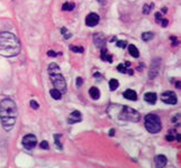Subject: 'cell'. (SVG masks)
Returning <instances> with one entry per match:
<instances>
[{
  "mask_svg": "<svg viewBox=\"0 0 181 168\" xmlns=\"http://www.w3.org/2000/svg\"><path fill=\"white\" fill-rule=\"evenodd\" d=\"M17 117H18L17 107L13 100L3 99L0 102V119L5 130L8 131L14 128Z\"/></svg>",
  "mask_w": 181,
  "mask_h": 168,
  "instance_id": "cell-1",
  "label": "cell"
},
{
  "mask_svg": "<svg viewBox=\"0 0 181 168\" xmlns=\"http://www.w3.org/2000/svg\"><path fill=\"white\" fill-rule=\"evenodd\" d=\"M20 52V43L14 34L8 32L0 34V54L5 57H14Z\"/></svg>",
  "mask_w": 181,
  "mask_h": 168,
  "instance_id": "cell-2",
  "label": "cell"
},
{
  "mask_svg": "<svg viewBox=\"0 0 181 168\" xmlns=\"http://www.w3.org/2000/svg\"><path fill=\"white\" fill-rule=\"evenodd\" d=\"M49 74L50 79L52 81V84L54 85L55 89L61 92V93H65L67 92V82H65V79L63 78L62 72L60 67L57 66V64L55 63H52L49 66Z\"/></svg>",
  "mask_w": 181,
  "mask_h": 168,
  "instance_id": "cell-3",
  "label": "cell"
},
{
  "mask_svg": "<svg viewBox=\"0 0 181 168\" xmlns=\"http://www.w3.org/2000/svg\"><path fill=\"white\" fill-rule=\"evenodd\" d=\"M144 123H145L146 130L149 131L150 134H157L161 131L162 125H161V120L157 115L153 113H149L144 119Z\"/></svg>",
  "mask_w": 181,
  "mask_h": 168,
  "instance_id": "cell-4",
  "label": "cell"
},
{
  "mask_svg": "<svg viewBox=\"0 0 181 168\" xmlns=\"http://www.w3.org/2000/svg\"><path fill=\"white\" fill-rule=\"evenodd\" d=\"M120 113H119V117L120 119L125 121H130V122H138L141 119V115L138 113L136 110H134L133 108L130 107H120Z\"/></svg>",
  "mask_w": 181,
  "mask_h": 168,
  "instance_id": "cell-5",
  "label": "cell"
},
{
  "mask_svg": "<svg viewBox=\"0 0 181 168\" xmlns=\"http://www.w3.org/2000/svg\"><path fill=\"white\" fill-rule=\"evenodd\" d=\"M22 144L26 149H33V148H35V146L37 145V138H36V136H34V135L32 134L26 135V136L23 138Z\"/></svg>",
  "mask_w": 181,
  "mask_h": 168,
  "instance_id": "cell-6",
  "label": "cell"
},
{
  "mask_svg": "<svg viewBox=\"0 0 181 168\" xmlns=\"http://www.w3.org/2000/svg\"><path fill=\"white\" fill-rule=\"evenodd\" d=\"M161 100L167 104H176L178 102V98H177L176 93L172 91H165L161 94Z\"/></svg>",
  "mask_w": 181,
  "mask_h": 168,
  "instance_id": "cell-7",
  "label": "cell"
},
{
  "mask_svg": "<svg viewBox=\"0 0 181 168\" xmlns=\"http://www.w3.org/2000/svg\"><path fill=\"white\" fill-rule=\"evenodd\" d=\"M106 42H107V38L103 33H96L93 35V43L97 47H105Z\"/></svg>",
  "mask_w": 181,
  "mask_h": 168,
  "instance_id": "cell-8",
  "label": "cell"
},
{
  "mask_svg": "<svg viewBox=\"0 0 181 168\" xmlns=\"http://www.w3.org/2000/svg\"><path fill=\"white\" fill-rule=\"evenodd\" d=\"M99 20H100V18H99V16H98L97 13H91L86 17V25H87V26H89V27H95V26H97V25H98Z\"/></svg>",
  "mask_w": 181,
  "mask_h": 168,
  "instance_id": "cell-9",
  "label": "cell"
},
{
  "mask_svg": "<svg viewBox=\"0 0 181 168\" xmlns=\"http://www.w3.org/2000/svg\"><path fill=\"white\" fill-rule=\"evenodd\" d=\"M159 69H160V59H154V61H152L151 69H150V72H149L150 80H152V79H154L157 76V73H159Z\"/></svg>",
  "mask_w": 181,
  "mask_h": 168,
  "instance_id": "cell-10",
  "label": "cell"
},
{
  "mask_svg": "<svg viewBox=\"0 0 181 168\" xmlns=\"http://www.w3.org/2000/svg\"><path fill=\"white\" fill-rule=\"evenodd\" d=\"M81 121H82V115L78 110H74L73 112H71L70 115H69V118H68V122L70 123V125L81 122Z\"/></svg>",
  "mask_w": 181,
  "mask_h": 168,
  "instance_id": "cell-11",
  "label": "cell"
},
{
  "mask_svg": "<svg viewBox=\"0 0 181 168\" xmlns=\"http://www.w3.org/2000/svg\"><path fill=\"white\" fill-rule=\"evenodd\" d=\"M157 99V95L154 93V92H147V93L144 94V100L150 104H155Z\"/></svg>",
  "mask_w": 181,
  "mask_h": 168,
  "instance_id": "cell-12",
  "label": "cell"
},
{
  "mask_svg": "<svg viewBox=\"0 0 181 168\" xmlns=\"http://www.w3.org/2000/svg\"><path fill=\"white\" fill-rule=\"evenodd\" d=\"M167 163H168V159L165 156L157 155V157H155V166H157V168L164 167V166L167 165Z\"/></svg>",
  "mask_w": 181,
  "mask_h": 168,
  "instance_id": "cell-13",
  "label": "cell"
},
{
  "mask_svg": "<svg viewBox=\"0 0 181 168\" xmlns=\"http://www.w3.org/2000/svg\"><path fill=\"white\" fill-rule=\"evenodd\" d=\"M123 95H124V98L130 100V101H136V100H137V94H136V92L134 90H130V89L125 91L124 93H123Z\"/></svg>",
  "mask_w": 181,
  "mask_h": 168,
  "instance_id": "cell-14",
  "label": "cell"
},
{
  "mask_svg": "<svg viewBox=\"0 0 181 168\" xmlns=\"http://www.w3.org/2000/svg\"><path fill=\"white\" fill-rule=\"evenodd\" d=\"M128 52H130V56H133L134 59L140 57V52H138L137 47H136L135 45H130V46H128Z\"/></svg>",
  "mask_w": 181,
  "mask_h": 168,
  "instance_id": "cell-15",
  "label": "cell"
},
{
  "mask_svg": "<svg viewBox=\"0 0 181 168\" xmlns=\"http://www.w3.org/2000/svg\"><path fill=\"white\" fill-rule=\"evenodd\" d=\"M89 94H90V96H91L93 100H98V99H99V96H100L99 90H98L96 86H92V88L90 89V90H89Z\"/></svg>",
  "mask_w": 181,
  "mask_h": 168,
  "instance_id": "cell-16",
  "label": "cell"
},
{
  "mask_svg": "<svg viewBox=\"0 0 181 168\" xmlns=\"http://www.w3.org/2000/svg\"><path fill=\"white\" fill-rule=\"evenodd\" d=\"M117 71H119V72L124 73V74H126V73H128L130 75H133V69H130V67H126L124 64H119L118 66H117Z\"/></svg>",
  "mask_w": 181,
  "mask_h": 168,
  "instance_id": "cell-17",
  "label": "cell"
},
{
  "mask_svg": "<svg viewBox=\"0 0 181 168\" xmlns=\"http://www.w3.org/2000/svg\"><path fill=\"white\" fill-rule=\"evenodd\" d=\"M101 59H104V61H108L109 63L113 62L111 55H109V54L107 53V49H106L105 47H101Z\"/></svg>",
  "mask_w": 181,
  "mask_h": 168,
  "instance_id": "cell-18",
  "label": "cell"
},
{
  "mask_svg": "<svg viewBox=\"0 0 181 168\" xmlns=\"http://www.w3.org/2000/svg\"><path fill=\"white\" fill-rule=\"evenodd\" d=\"M50 94H51V96L53 98L54 100H60L61 98H62V93L60 92L57 89H52L51 91H50Z\"/></svg>",
  "mask_w": 181,
  "mask_h": 168,
  "instance_id": "cell-19",
  "label": "cell"
},
{
  "mask_svg": "<svg viewBox=\"0 0 181 168\" xmlns=\"http://www.w3.org/2000/svg\"><path fill=\"white\" fill-rule=\"evenodd\" d=\"M61 137H62V135H60V134H56V135H54L53 136V138H54V142H55V145L57 146V148H59L60 150L61 149H63V145L60 142V139H61Z\"/></svg>",
  "mask_w": 181,
  "mask_h": 168,
  "instance_id": "cell-20",
  "label": "cell"
},
{
  "mask_svg": "<svg viewBox=\"0 0 181 168\" xmlns=\"http://www.w3.org/2000/svg\"><path fill=\"white\" fill-rule=\"evenodd\" d=\"M119 85V82L117 80H115V79H111L110 81H109V88H110L111 91H115L117 88H118Z\"/></svg>",
  "mask_w": 181,
  "mask_h": 168,
  "instance_id": "cell-21",
  "label": "cell"
},
{
  "mask_svg": "<svg viewBox=\"0 0 181 168\" xmlns=\"http://www.w3.org/2000/svg\"><path fill=\"white\" fill-rule=\"evenodd\" d=\"M62 9L64 11H71L74 9V3H65L64 5L62 6Z\"/></svg>",
  "mask_w": 181,
  "mask_h": 168,
  "instance_id": "cell-22",
  "label": "cell"
},
{
  "mask_svg": "<svg viewBox=\"0 0 181 168\" xmlns=\"http://www.w3.org/2000/svg\"><path fill=\"white\" fill-rule=\"evenodd\" d=\"M153 37H154L153 33H143V34H142V39H143L144 42H149V40H151Z\"/></svg>",
  "mask_w": 181,
  "mask_h": 168,
  "instance_id": "cell-23",
  "label": "cell"
},
{
  "mask_svg": "<svg viewBox=\"0 0 181 168\" xmlns=\"http://www.w3.org/2000/svg\"><path fill=\"white\" fill-rule=\"evenodd\" d=\"M70 51L74 52V53H83V47H81V46H70Z\"/></svg>",
  "mask_w": 181,
  "mask_h": 168,
  "instance_id": "cell-24",
  "label": "cell"
},
{
  "mask_svg": "<svg viewBox=\"0 0 181 168\" xmlns=\"http://www.w3.org/2000/svg\"><path fill=\"white\" fill-rule=\"evenodd\" d=\"M154 8V5L153 3H150V5H145L143 7V13H145V15H149L150 11H151V9Z\"/></svg>",
  "mask_w": 181,
  "mask_h": 168,
  "instance_id": "cell-25",
  "label": "cell"
},
{
  "mask_svg": "<svg viewBox=\"0 0 181 168\" xmlns=\"http://www.w3.org/2000/svg\"><path fill=\"white\" fill-rule=\"evenodd\" d=\"M116 45H117V47H119V48H126V46L128 45V44H127L126 40H117Z\"/></svg>",
  "mask_w": 181,
  "mask_h": 168,
  "instance_id": "cell-26",
  "label": "cell"
},
{
  "mask_svg": "<svg viewBox=\"0 0 181 168\" xmlns=\"http://www.w3.org/2000/svg\"><path fill=\"white\" fill-rule=\"evenodd\" d=\"M61 33H62V34L64 35V38H65V39H69V38L71 37V34H69L68 30H67V28H65V27L61 28Z\"/></svg>",
  "mask_w": 181,
  "mask_h": 168,
  "instance_id": "cell-27",
  "label": "cell"
},
{
  "mask_svg": "<svg viewBox=\"0 0 181 168\" xmlns=\"http://www.w3.org/2000/svg\"><path fill=\"white\" fill-rule=\"evenodd\" d=\"M30 107L33 108V109H38V108H40V104L37 103V102L35 101V100H32V101H30Z\"/></svg>",
  "mask_w": 181,
  "mask_h": 168,
  "instance_id": "cell-28",
  "label": "cell"
},
{
  "mask_svg": "<svg viewBox=\"0 0 181 168\" xmlns=\"http://www.w3.org/2000/svg\"><path fill=\"white\" fill-rule=\"evenodd\" d=\"M41 148L42 149H49V142L45 141V140H43V141L41 142Z\"/></svg>",
  "mask_w": 181,
  "mask_h": 168,
  "instance_id": "cell-29",
  "label": "cell"
},
{
  "mask_svg": "<svg viewBox=\"0 0 181 168\" xmlns=\"http://www.w3.org/2000/svg\"><path fill=\"white\" fill-rule=\"evenodd\" d=\"M82 84H83V80H82L81 78H78V79H77V86H78V88H80V86H81Z\"/></svg>",
  "mask_w": 181,
  "mask_h": 168,
  "instance_id": "cell-30",
  "label": "cell"
},
{
  "mask_svg": "<svg viewBox=\"0 0 181 168\" xmlns=\"http://www.w3.org/2000/svg\"><path fill=\"white\" fill-rule=\"evenodd\" d=\"M47 55H49L50 57H55L57 54L55 53V52H53V51H49V52H47Z\"/></svg>",
  "mask_w": 181,
  "mask_h": 168,
  "instance_id": "cell-31",
  "label": "cell"
},
{
  "mask_svg": "<svg viewBox=\"0 0 181 168\" xmlns=\"http://www.w3.org/2000/svg\"><path fill=\"white\" fill-rule=\"evenodd\" d=\"M161 25H162V27H167L168 26V20H167V19H161Z\"/></svg>",
  "mask_w": 181,
  "mask_h": 168,
  "instance_id": "cell-32",
  "label": "cell"
},
{
  "mask_svg": "<svg viewBox=\"0 0 181 168\" xmlns=\"http://www.w3.org/2000/svg\"><path fill=\"white\" fill-rule=\"evenodd\" d=\"M155 18H157V22H160V20H161V13H155Z\"/></svg>",
  "mask_w": 181,
  "mask_h": 168,
  "instance_id": "cell-33",
  "label": "cell"
},
{
  "mask_svg": "<svg viewBox=\"0 0 181 168\" xmlns=\"http://www.w3.org/2000/svg\"><path fill=\"white\" fill-rule=\"evenodd\" d=\"M170 38L173 40V45L176 46V45H177V37H174V36H172V37H170Z\"/></svg>",
  "mask_w": 181,
  "mask_h": 168,
  "instance_id": "cell-34",
  "label": "cell"
},
{
  "mask_svg": "<svg viewBox=\"0 0 181 168\" xmlns=\"http://www.w3.org/2000/svg\"><path fill=\"white\" fill-rule=\"evenodd\" d=\"M114 134H115V131H114V129H111V130H110V132H109V136H110V137H113V136H114Z\"/></svg>",
  "mask_w": 181,
  "mask_h": 168,
  "instance_id": "cell-35",
  "label": "cell"
},
{
  "mask_svg": "<svg viewBox=\"0 0 181 168\" xmlns=\"http://www.w3.org/2000/svg\"><path fill=\"white\" fill-rule=\"evenodd\" d=\"M97 1H99L100 3H105L106 1H107V0H97Z\"/></svg>",
  "mask_w": 181,
  "mask_h": 168,
  "instance_id": "cell-36",
  "label": "cell"
},
{
  "mask_svg": "<svg viewBox=\"0 0 181 168\" xmlns=\"http://www.w3.org/2000/svg\"><path fill=\"white\" fill-rule=\"evenodd\" d=\"M162 13H167V8H163V9H162Z\"/></svg>",
  "mask_w": 181,
  "mask_h": 168,
  "instance_id": "cell-37",
  "label": "cell"
}]
</instances>
